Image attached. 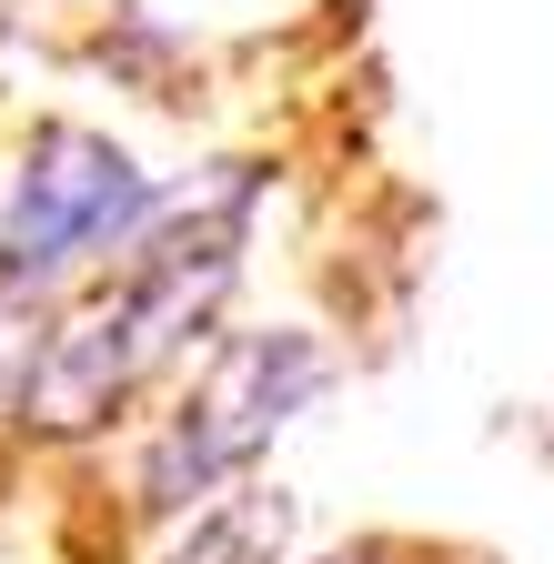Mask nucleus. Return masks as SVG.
Listing matches in <instances>:
<instances>
[{"label":"nucleus","mask_w":554,"mask_h":564,"mask_svg":"<svg viewBox=\"0 0 554 564\" xmlns=\"http://www.w3.org/2000/svg\"><path fill=\"white\" fill-rule=\"evenodd\" d=\"M272 554H283V505L222 484V494H202V505H192V524H182V544L162 564H272Z\"/></svg>","instance_id":"4"},{"label":"nucleus","mask_w":554,"mask_h":564,"mask_svg":"<svg viewBox=\"0 0 554 564\" xmlns=\"http://www.w3.org/2000/svg\"><path fill=\"white\" fill-rule=\"evenodd\" d=\"M162 182L121 152V141L82 131V121H51L31 131V152L0 192V303L31 313V303H61L82 272L121 262L162 223Z\"/></svg>","instance_id":"2"},{"label":"nucleus","mask_w":554,"mask_h":564,"mask_svg":"<svg viewBox=\"0 0 554 564\" xmlns=\"http://www.w3.org/2000/svg\"><path fill=\"white\" fill-rule=\"evenodd\" d=\"M252 202H262V172L252 162H232L213 192H182L192 232H172V202H162V223L121 252V282L91 313H72L21 364V423H41V434H82V423H101L111 403L142 393L172 352L213 323V303L232 293Z\"/></svg>","instance_id":"1"},{"label":"nucleus","mask_w":554,"mask_h":564,"mask_svg":"<svg viewBox=\"0 0 554 564\" xmlns=\"http://www.w3.org/2000/svg\"><path fill=\"white\" fill-rule=\"evenodd\" d=\"M333 383V352L303 333V323H272V333H232L213 364L192 373V393L152 423L142 444V474H131V505L142 514H192L202 494L242 484L272 434Z\"/></svg>","instance_id":"3"}]
</instances>
